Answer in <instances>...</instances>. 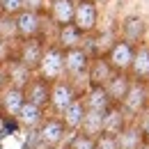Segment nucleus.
Masks as SVG:
<instances>
[{
    "label": "nucleus",
    "instance_id": "obj_1",
    "mask_svg": "<svg viewBox=\"0 0 149 149\" xmlns=\"http://www.w3.org/2000/svg\"><path fill=\"white\" fill-rule=\"evenodd\" d=\"M39 71H41L39 78H44L48 83L64 78V51L60 46H46L41 62H39Z\"/></svg>",
    "mask_w": 149,
    "mask_h": 149
},
{
    "label": "nucleus",
    "instance_id": "obj_2",
    "mask_svg": "<svg viewBox=\"0 0 149 149\" xmlns=\"http://www.w3.org/2000/svg\"><path fill=\"white\" fill-rule=\"evenodd\" d=\"M90 60L85 48H69L64 51V74L69 76L67 80L76 87L78 80H87V67H90Z\"/></svg>",
    "mask_w": 149,
    "mask_h": 149
},
{
    "label": "nucleus",
    "instance_id": "obj_3",
    "mask_svg": "<svg viewBox=\"0 0 149 149\" xmlns=\"http://www.w3.org/2000/svg\"><path fill=\"white\" fill-rule=\"evenodd\" d=\"M76 30L80 35H92L96 30V23H99V9L92 0H78L74 7V21Z\"/></svg>",
    "mask_w": 149,
    "mask_h": 149
},
{
    "label": "nucleus",
    "instance_id": "obj_4",
    "mask_svg": "<svg viewBox=\"0 0 149 149\" xmlns=\"http://www.w3.org/2000/svg\"><path fill=\"white\" fill-rule=\"evenodd\" d=\"M78 99V90L67 80V78H60L55 83H51V108L55 110V115H62L71 103Z\"/></svg>",
    "mask_w": 149,
    "mask_h": 149
},
{
    "label": "nucleus",
    "instance_id": "obj_5",
    "mask_svg": "<svg viewBox=\"0 0 149 149\" xmlns=\"http://www.w3.org/2000/svg\"><path fill=\"white\" fill-rule=\"evenodd\" d=\"M133 46L131 44H126L124 39H119V41H115L110 46V51H108V55H106V60H108V64H110V69L115 71V74H126L131 69V62H133Z\"/></svg>",
    "mask_w": 149,
    "mask_h": 149
},
{
    "label": "nucleus",
    "instance_id": "obj_6",
    "mask_svg": "<svg viewBox=\"0 0 149 149\" xmlns=\"http://www.w3.org/2000/svg\"><path fill=\"white\" fill-rule=\"evenodd\" d=\"M147 85L142 83V80H131V87L126 96L122 99V103H119V108L124 112H129V115H140V112L145 110V106H147Z\"/></svg>",
    "mask_w": 149,
    "mask_h": 149
},
{
    "label": "nucleus",
    "instance_id": "obj_7",
    "mask_svg": "<svg viewBox=\"0 0 149 149\" xmlns=\"http://www.w3.org/2000/svg\"><path fill=\"white\" fill-rule=\"evenodd\" d=\"M14 25H16V37L19 39L39 37V32H41V14L21 9L19 14L14 16Z\"/></svg>",
    "mask_w": 149,
    "mask_h": 149
},
{
    "label": "nucleus",
    "instance_id": "obj_8",
    "mask_svg": "<svg viewBox=\"0 0 149 149\" xmlns=\"http://www.w3.org/2000/svg\"><path fill=\"white\" fill-rule=\"evenodd\" d=\"M44 48H46V46L41 44V39H39V37L23 39L16 60H19L21 64H25L30 71H35V69H39V62H41V55H44Z\"/></svg>",
    "mask_w": 149,
    "mask_h": 149
},
{
    "label": "nucleus",
    "instance_id": "obj_9",
    "mask_svg": "<svg viewBox=\"0 0 149 149\" xmlns=\"http://www.w3.org/2000/svg\"><path fill=\"white\" fill-rule=\"evenodd\" d=\"M39 140L46 145V147L55 149L62 140H64V135H67V129H64V124H62V119H57V117H48V119H44L41 124H39Z\"/></svg>",
    "mask_w": 149,
    "mask_h": 149
},
{
    "label": "nucleus",
    "instance_id": "obj_10",
    "mask_svg": "<svg viewBox=\"0 0 149 149\" xmlns=\"http://www.w3.org/2000/svg\"><path fill=\"white\" fill-rule=\"evenodd\" d=\"M23 96L28 103L37 106V108H46L48 101H51V83L44 80V78H32L25 87H23Z\"/></svg>",
    "mask_w": 149,
    "mask_h": 149
},
{
    "label": "nucleus",
    "instance_id": "obj_11",
    "mask_svg": "<svg viewBox=\"0 0 149 149\" xmlns=\"http://www.w3.org/2000/svg\"><path fill=\"white\" fill-rule=\"evenodd\" d=\"M23 103H25V96H23V90H19V87L7 85V87L0 92V112H2L5 117L16 119V115H19Z\"/></svg>",
    "mask_w": 149,
    "mask_h": 149
},
{
    "label": "nucleus",
    "instance_id": "obj_12",
    "mask_svg": "<svg viewBox=\"0 0 149 149\" xmlns=\"http://www.w3.org/2000/svg\"><path fill=\"white\" fill-rule=\"evenodd\" d=\"M112 74H115V71L110 69L108 60H106L103 55H96L94 60H90V67H87V80H90L92 87H103V85L110 80Z\"/></svg>",
    "mask_w": 149,
    "mask_h": 149
},
{
    "label": "nucleus",
    "instance_id": "obj_13",
    "mask_svg": "<svg viewBox=\"0 0 149 149\" xmlns=\"http://www.w3.org/2000/svg\"><path fill=\"white\" fill-rule=\"evenodd\" d=\"M74 7H76V0H51L48 16L57 28H64L74 21Z\"/></svg>",
    "mask_w": 149,
    "mask_h": 149
},
{
    "label": "nucleus",
    "instance_id": "obj_14",
    "mask_svg": "<svg viewBox=\"0 0 149 149\" xmlns=\"http://www.w3.org/2000/svg\"><path fill=\"white\" fill-rule=\"evenodd\" d=\"M129 87H131V78L126 74H112L110 80L103 85V90H106V94H108L112 106H119L122 103V99L126 96Z\"/></svg>",
    "mask_w": 149,
    "mask_h": 149
},
{
    "label": "nucleus",
    "instance_id": "obj_15",
    "mask_svg": "<svg viewBox=\"0 0 149 149\" xmlns=\"http://www.w3.org/2000/svg\"><path fill=\"white\" fill-rule=\"evenodd\" d=\"M5 71H7V80H9V85H12V87H19V90H23V87L32 80V71H30L25 64H21L16 57H14V60H12V57L7 60Z\"/></svg>",
    "mask_w": 149,
    "mask_h": 149
},
{
    "label": "nucleus",
    "instance_id": "obj_16",
    "mask_svg": "<svg viewBox=\"0 0 149 149\" xmlns=\"http://www.w3.org/2000/svg\"><path fill=\"white\" fill-rule=\"evenodd\" d=\"M126 129V119H124V110L119 106H110L103 112V135L117 138L122 131Z\"/></svg>",
    "mask_w": 149,
    "mask_h": 149
},
{
    "label": "nucleus",
    "instance_id": "obj_17",
    "mask_svg": "<svg viewBox=\"0 0 149 149\" xmlns=\"http://www.w3.org/2000/svg\"><path fill=\"white\" fill-rule=\"evenodd\" d=\"M145 37V21L140 16H126L122 23V39L131 46H140Z\"/></svg>",
    "mask_w": 149,
    "mask_h": 149
},
{
    "label": "nucleus",
    "instance_id": "obj_18",
    "mask_svg": "<svg viewBox=\"0 0 149 149\" xmlns=\"http://www.w3.org/2000/svg\"><path fill=\"white\" fill-rule=\"evenodd\" d=\"M83 103H85V110H94V112H106L112 106L106 90L103 87H92V85L83 94Z\"/></svg>",
    "mask_w": 149,
    "mask_h": 149
},
{
    "label": "nucleus",
    "instance_id": "obj_19",
    "mask_svg": "<svg viewBox=\"0 0 149 149\" xmlns=\"http://www.w3.org/2000/svg\"><path fill=\"white\" fill-rule=\"evenodd\" d=\"M129 71L133 74V80H145L149 76V46H138L133 51V62Z\"/></svg>",
    "mask_w": 149,
    "mask_h": 149
},
{
    "label": "nucleus",
    "instance_id": "obj_20",
    "mask_svg": "<svg viewBox=\"0 0 149 149\" xmlns=\"http://www.w3.org/2000/svg\"><path fill=\"white\" fill-rule=\"evenodd\" d=\"M80 133L96 140L103 133V112H94V110H85L83 122H80Z\"/></svg>",
    "mask_w": 149,
    "mask_h": 149
},
{
    "label": "nucleus",
    "instance_id": "obj_21",
    "mask_svg": "<svg viewBox=\"0 0 149 149\" xmlns=\"http://www.w3.org/2000/svg\"><path fill=\"white\" fill-rule=\"evenodd\" d=\"M83 115H85V103H83V99L78 96L74 103L67 108V110L62 112V124H64V129L69 131H78L80 129V122H83Z\"/></svg>",
    "mask_w": 149,
    "mask_h": 149
},
{
    "label": "nucleus",
    "instance_id": "obj_22",
    "mask_svg": "<svg viewBox=\"0 0 149 149\" xmlns=\"http://www.w3.org/2000/svg\"><path fill=\"white\" fill-rule=\"evenodd\" d=\"M44 119H46V117H44V110L37 108V106H32V103H28V101L21 106L19 115H16V122L23 124V126H28V129H37Z\"/></svg>",
    "mask_w": 149,
    "mask_h": 149
},
{
    "label": "nucleus",
    "instance_id": "obj_23",
    "mask_svg": "<svg viewBox=\"0 0 149 149\" xmlns=\"http://www.w3.org/2000/svg\"><path fill=\"white\" fill-rule=\"evenodd\" d=\"M117 149H140L142 145V131L138 126H126L117 138H115Z\"/></svg>",
    "mask_w": 149,
    "mask_h": 149
},
{
    "label": "nucleus",
    "instance_id": "obj_24",
    "mask_svg": "<svg viewBox=\"0 0 149 149\" xmlns=\"http://www.w3.org/2000/svg\"><path fill=\"white\" fill-rule=\"evenodd\" d=\"M80 41H83V35L76 30L74 23H69V25L60 28V35H57V44L55 46H60L62 51H69V48H78Z\"/></svg>",
    "mask_w": 149,
    "mask_h": 149
},
{
    "label": "nucleus",
    "instance_id": "obj_25",
    "mask_svg": "<svg viewBox=\"0 0 149 149\" xmlns=\"http://www.w3.org/2000/svg\"><path fill=\"white\" fill-rule=\"evenodd\" d=\"M23 9V0H0V12L5 16H16Z\"/></svg>",
    "mask_w": 149,
    "mask_h": 149
},
{
    "label": "nucleus",
    "instance_id": "obj_26",
    "mask_svg": "<svg viewBox=\"0 0 149 149\" xmlns=\"http://www.w3.org/2000/svg\"><path fill=\"white\" fill-rule=\"evenodd\" d=\"M69 149H94V140L83 135V133H76L74 138L69 140Z\"/></svg>",
    "mask_w": 149,
    "mask_h": 149
},
{
    "label": "nucleus",
    "instance_id": "obj_27",
    "mask_svg": "<svg viewBox=\"0 0 149 149\" xmlns=\"http://www.w3.org/2000/svg\"><path fill=\"white\" fill-rule=\"evenodd\" d=\"M94 149H117V145H115V138H110V135H99L96 140H94Z\"/></svg>",
    "mask_w": 149,
    "mask_h": 149
},
{
    "label": "nucleus",
    "instance_id": "obj_28",
    "mask_svg": "<svg viewBox=\"0 0 149 149\" xmlns=\"http://www.w3.org/2000/svg\"><path fill=\"white\" fill-rule=\"evenodd\" d=\"M23 9L35 12V14H41V12H44V0H23Z\"/></svg>",
    "mask_w": 149,
    "mask_h": 149
},
{
    "label": "nucleus",
    "instance_id": "obj_29",
    "mask_svg": "<svg viewBox=\"0 0 149 149\" xmlns=\"http://www.w3.org/2000/svg\"><path fill=\"white\" fill-rule=\"evenodd\" d=\"M9 51H12V48H9V41L0 37V64L9 60Z\"/></svg>",
    "mask_w": 149,
    "mask_h": 149
},
{
    "label": "nucleus",
    "instance_id": "obj_30",
    "mask_svg": "<svg viewBox=\"0 0 149 149\" xmlns=\"http://www.w3.org/2000/svg\"><path fill=\"white\" fill-rule=\"evenodd\" d=\"M7 85H9V80H7V71H5V67L0 64V92H2Z\"/></svg>",
    "mask_w": 149,
    "mask_h": 149
},
{
    "label": "nucleus",
    "instance_id": "obj_31",
    "mask_svg": "<svg viewBox=\"0 0 149 149\" xmlns=\"http://www.w3.org/2000/svg\"><path fill=\"white\" fill-rule=\"evenodd\" d=\"M142 140L149 142V117L145 119V126H142Z\"/></svg>",
    "mask_w": 149,
    "mask_h": 149
},
{
    "label": "nucleus",
    "instance_id": "obj_32",
    "mask_svg": "<svg viewBox=\"0 0 149 149\" xmlns=\"http://www.w3.org/2000/svg\"><path fill=\"white\" fill-rule=\"evenodd\" d=\"M0 135H5V119H2V115H0Z\"/></svg>",
    "mask_w": 149,
    "mask_h": 149
},
{
    "label": "nucleus",
    "instance_id": "obj_33",
    "mask_svg": "<svg viewBox=\"0 0 149 149\" xmlns=\"http://www.w3.org/2000/svg\"><path fill=\"white\" fill-rule=\"evenodd\" d=\"M94 5H108V0H92Z\"/></svg>",
    "mask_w": 149,
    "mask_h": 149
},
{
    "label": "nucleus",
    "instance_id": "obj_34",
    "mask_svg": "<svg viewBox=\"0 0 149 149\" xmlns=\"http://www.w3.org/2000/svg\"><path fill=\"white\" fill-rule=\"evenodd\" d=\"M140 149H149V145H140Z\"/></svg>",
    "mask_w": 149,
    "mask_h": 149
},
{
    "label": "nucleus",
    "instance_id": "obj_35",
    "mask_svg": "<svg viewBox=\"0 0 149 149\" xmlns=\"http://www.w3.org/2000/svg\"><path fill=\"white\" fill-rule=\"evenodd\" d=\"M76 2H78V0H76Z\"/></svg>",
    "mask_w": 149,
    "mask_h": 149
}]
</instances>
